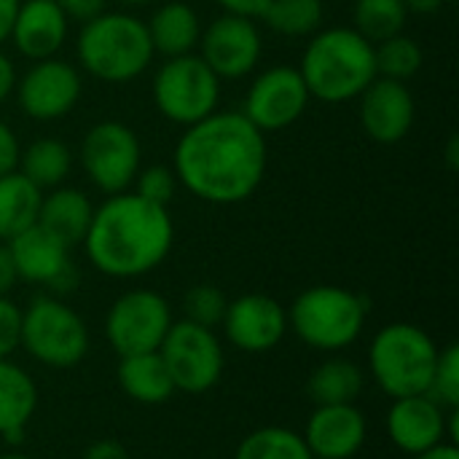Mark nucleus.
Here are the masks:
<instances>
[{
    "instance_id": "1",
    "label": "nucleus",
    "mask_w": 459,
    "mask_h": 459,
    "mask_svg": "<svg viewBox=\"0 0 459 459\" xmlns=\"http://www.w3.org/2000/svg\"><path fill=\"white\" fill-rule=\"evenodd\" d=\"M269 164L266 134L239 110H215L186 126L175 145L178 183L207 204H239L264 183Z\"/></svg>"
},
{
    "instance_id": "2",
    "label": "nucleus",
    "mask_w": 459,
    "mask_h": 459,
    "mask_svg": "<svg viewBox=\"0 0 459 459\" xmlns=\"http://www.w3.org/2000/svg\"><path fill=\"white\" fill-rule=\"evenodd\" d=\"M175 242V223L167 207L153 204L134 191L113 194L94 207L83 237L89 264L113 280H134L159 269Z\"/></svg>"
},
{
    "instance_id": "3",
    "label": "nucleus",
    "mask_w": 459,
    "mask_h": 459,
    "mask_svg": "<svg viewBox=\"0 0 459 459\" xmlns=\"http://www.w3.org/2000/svg\"><path fill=\"white\" fill-rule=\"evenodd\" d=\"M299 73L315 100L331 105L358 100L379 75L374 43L352 27L317 30L301 54Z\"/></svg>"
},
{
    "instance_id": "4",
    "label": "nucleus",
    "mask_w": 459,
    "mask_h": 459,
    "mask_svg": "<svg viewBox=\"0 0 459 459\" xmlns=\"http://www.w3.org/2000/svg\"><path fill=\"white\" fill-rule=\"evenodd\" d=\"M75 54L78 65L102 83H129L156 56L145 22L129 11H102L81 24Z\"/></svg>"
},
{
    "instance_id": "5",
    "label": "nucleus",
    "mask_w": 459,
    "mask_h": 459,
    "mask_svg": "<svg viewBox=\"0 0 459 459\" xmlns=\"http://www.w3.org/2000/svg\"><path fill=\"white\" fill-rule=\"evenodd\" d=\"M368 317V301L342 285H315L301 290L288 309V331L317 352L352 347Z\"/></svg>"
},
{
    "instance_id": "6",
    "label": "nucleus",
    "mask_w": 459,
    "mask_h": 459,
    "mask_svg": "<svg viewBox=\"0 0 459 459\" xmlns=\"http://www.w3.org/2000/svg\"><path fill=\"white\" fill-rule=\"evenodd\" d=\"M438 344L414 323H390L368 347V371L387 398H411L430 390Z\"/></svg>"
},
{
    "instance_id": "7",
    "label": "nucleus",
    "mask_w": 459,
    "mask_h": 459,
    "mask_svg": "<svg viewBox=\"0 0 459 459\" xmlns=\"http://www.w3.org/2000/svg\"><path fill=\"white\" fill-rule=\"evenodd\" d=\"M89 325L59 296H35L22 309L19 347L46 368H73L89 355Z\"/></svg>"
},
{
    "instance_id": "8",
    "label": "nucleus",
    "mask_w": 459,
    "mask_h": 459,
    "mask_svg": "<svg viewBox=\"0 0 459 459\" xmlns=\"http://www.w3.org/2000/svg\"><path fill=\"white\" fill-rule=\"evenodd\" d=\"M156 110L178 124L194 126L221 105V78L199 54L169 56L153 75Z\"/></svg>"
},
{
    "instance_id": "9",
    "label": "nucleus",
    "mask_w": 459,
    "mask_h": 459,
    "mask_svg": "<svg viewBox=\"0 0 459 459\" xmlns=\"http://www.w3.org/2000/svg\"><path fill=\"white\" fill-rule=\"evenodd\" d=\"M159 355L172 377L175 393L186 395L210 393L221 382L226 368V355L218 333L186 317L172 323L159 347Z\"/></svg>"
},
{
    "instance_id": "10",
    "label": "nucleus",
    "mask_w": 459,
    "mask_h": 459,
    "mask_svg": "<svg viewBox=\"0 0 459 459\" xmlns=\"http://www.w3.org/2000/svg\"><path fill=\"white\" fill-rule=\"evenodd\" d=\"M169 301L148 288L121 293L105 315V339L118 358L156 352L172 328Z\"/></svg>"
},
{
    "instance_id": "11",
    "label": "nucleus",
    "mask_w": 459,
    "mask_h": 459,
    "mask_svg": "<svg viewBox=\"0 0 459 459\" xmlns=\"http://www.w3.org/2000/svg\"><path fill=\"white\" fill-rule=\"evenodd\" d=\"M78 159L89 183L102 194L113 196L134 186L143 153L132 126L121 121H100L83 134Z\"/></svg>"
},
{
    "instance_id": "12",
    "label": "nucleus",
    "mask_w": 459,
    "mask_h": 459,
    "mask_svg": "<svg viewBox=\"0 0 459 459\" xmlns=\"http://www.w3.org/2000/svg\"><path fill=\"white\" fill-rule=\"evenodd\" d=\"M312 94L299 73V67L274 65L255 75L247 89L242 116L264 134L293 126L309 108Z\"/></svg>"
},
{
    "instance_id": "13",
    "label": "nucleus",
    "mask_w": 459,
    "mask_h": 459,
    "mask_svg": "<svg viewBox=\"0 0 459 459\" xmlns=\"http://www.w3.org/2000/svg\"><path fill=\"white\" fill-rule=\"evenodd\" d=\"M264 54V38L255 19L221 13L202 27L199 56L221 81H237L250 75Z\"/></svg>"
},
{
    "instance_id": "14",
    "label": "nucleus",
    "mask_w": 459,
    "mask_h": 459,
    "mask_svg": "<svg viewBox=\"0 0 459 459\" xmlns=\"http://www.w3.org/2000/svg\"><path fill=\"white\" fill-rule=\"evenodd\" d=\"M81 73L59 59H40L32 62L30 70L16 78V102L22 113L32 121H56L65 118L81 100Z\"/></svg>"
},
{
    "instance_id": "15",
    "label": "nucleus",
    "mask_w": 459,
    "mask_h": 459,
    "mask_svg": "<svg viewBox=\"0 0 459 459\" xmlns=\"http://www.w3.org/2000/svg\"><path fill=\"white\" fill-rule=\"evenodd\" d=\"M16 266V277L30 285H43L59 296L75 290L78 272L70 261V247L43 231L38 223L5 242Z\"/></svg>"
},
{
    "instance_id": "16",
    "label": "nucleus",
    "mask_w": 459,
    "mask_h": 459,
    "mask_svg": "<svg viewBox=\"0 0 459 459\" xmlns=\"http://www.w3.org/2000/svg\"><path fill=\"white\" fill-rule=\"evenodd\" d=\"M223 333L231 347L258 355L274 350L288 333V309L266 293H245L229 301Z\"/></svg>"
},
{
    "instance_id": "17",
    "label": "nucleus",
    "mask_w": 459,
    "mask_h": 459,
    "mask_svg": "<svg viewBox=\"0 0 459 459\" xmlns=\"http://www.w3.org/2000/svg\"><path fill=\"white\" fill-rule=\"evenodd\" d=\"M455 411V409H452ZM449 409H444L428 393L411 398H395L385 430L395 449L409 457L436 449L438 444H449Z\"/></svg>"
},
{
    "instance_id": "18",
    "label": "nucleus",
    "mask_w": 459,
    "mask_h": 459,
    "mask_svg": "<svg viewBox=\"0 0 459 459\" xmlns=\"http://www.w3.org/2000/svg\"><path fill=\"white\" fill-rule=\"evenodd\" d=\"M358 100L360 126L374 143L393 145L411 132L417 118V102L403 81L377 75Z\"/></svg>"
},
{
    "instance_id": "19",
    "label": "nucleus",
    "mask_w": 459,
    "mask_h": 459,
    "mask_svg": "<svg viewBox=\"0 0 459 459\" xmlns=\"http://www.w3.org/2000/svg\"><path fill=\"white\" fill-rule=\"evenodd\" d=\"M307 449L317 459H352L360 455L368 438L366 414L355 403L315 406L304 433Z\"/></svg>"
},
{
    "instance_id": "20",
    "label": "nucleus",
    "mask_w": 459,
    "mask_h": 459,
    "mask_svg": "<svg viewBox=\"0 0 459 459\" xmlns=\"http://www.w3.org/2000/svg\"><path fill=\"white\" fill-rule=\"evenodd\" d=\"M67 32L70 19L54 0H24L19 3L8 40L24 59L40 62L59 54V48L67 40Z\"/></svg>"
},
{
    "instance_id": "21",
    "label": "nucleus",
    "mask_w": 459,
    "mask_h": 459,
    "mask_svg": "<svg viewBox=\"0 0 459 459\" xmlns=\"http://www.w3.org/2000/svg\"><path fill=\"white\" fill-rule=\"evenodd\" d=\"M38 409L35 379L13 360H0V438L8 446L24 444V433Z\"/></svg>"
},
{
    "instance_id": "22",
    "label": "nucleus",
    "mask_w": 459,
    "mask_h": 459,
    "mask_svg": "<svg viewBox=\"0 0 459 459\" xmlns=\"http://www.w3.org/2000/svg\"><path fill=\"white\" fill-rule=\"evenodd\" d=\"M91 218H94V204L78 188L56 186L48 194H43V199H40L38 226L43 231H48L51 237H56L70 250L83 245V237L91 226Z\"/></svg>"
},
{
    "instance_id": "23",
    "label": "nucleus",
    "mask_w": 459,
    "mask_h": 459,
    "mask_svg": "<svg viewBox=\"0 0 459 459\" xmlns=\"http://www.w3.org/2000/svg\"><path fill=\"white\" fill-rule=\"evenodd\" d=\"M153 51L161 54L164 59L169 56H183V54H194L199 48V38H202V19L199 13L180 0H169L164 5H159L151 16V22H145Z\"/></svg>"
},
{
    "instance_id": "24",
    "label": "nucleus",
    "mask_w": 459,
    "mask_h": 459,
    "mask_svg": "<svg viewBox=\"0 0 459 459\" xmlns=\"http://www.w3.org/2000/svg\"><path fill=\"white\" fill-rule=\"evenodd\" d=\"M116 379H118V387L124 390V395L143 406H161L175 395L172 377H169L159 350L118 358Z\"/></svg>"
},
{
    "instance_id": "25",
    "label": "nucleus",
    "mask_w": 459,
    "mask_h": 459,
    "mask_svg": "<svg viewBox=\"0 0 459 459\" xmlns=\"http://www.w3.org/2000/svg\"><path fill=\"white\" fill-rule=\"evenodd\" d=\"M366 387V371L350 358L323 360L307 382V395L315 406L355 403Z\"/></svg>"
},
{
    "instance_id": "26",
    "label": "nucleus",
    "mask_w": 459,
    "mask_h": 459,
    "mask_svg": "<svg viewBox=\"0 0 459 459\" xmlns=\"http://www.w3.org/2000/svg\"><path fill=\"white\" fill-rule=\"evenodd\" d=\"M43 191L19 169L0 175V242H11L38 223Z\"/></svg>"
},
{
    "instance_id": "27",
    "label": "nucleus",
    "mask_w": 459,
    "mask_h": 459,
    "mask_svg": "<svg viewBox=\"0 0 459 459\" xmlns=\"http://www.w3.org/2000/svg\"><path fill=\"white\" fill-rule=\"evenodd\" d=\"M16 169L40 191H51L67 180L73 169V151L56 137H38L19 151Z\"/></svg>"
},
{
    "instance_id": "28",
    "label": "nucleus",
    "mask_w": 459,
    "mask_h": 459,
    "mask_svg": "<svg viewBox=\"0 0 459 459\" xmlns=\"http://www.w3.org/2000/svg\"><path fill=\"white\" fill-rule=\"evenodd\" d=\"M261 19L277 35L312 38L317 30H323L325 5L323 0H272Z\"/></svg>"
},
{
    "instance_id": "29",
    "label": "nucleus",
    "mask_w": 459,
    "mask_h": 459,
    "mask_svg": "<svg viewBox=\"0 0 459 459\" xmlns=\"http://www.w3.org/2000/svg\"><path fill=\"white\" fill-rule=\"evenodd\" d=\"M409 19L403 0H355L352 5V30H358L368 43H382L393 35H401Z\"/></svg>"
},
{
    "instance_id": "30",
    "label": "nucleus",
    "mask_w": 459,
    "mask_h": 459,
    "mask_svg": "<svg viewBox=\"0 0 459 459\" xmlns=\"http://www.w3.org/2000/svg\"><path fill=\"white\" fill-rule=\"evenodd\" d=\"M234 459H315L307 449L301 433L269 425L245 436L234 452Z\"/></svg>"
},
{
    "instance_id": "31",
    "label": "nucleus",
    "mask_w": 459,
    "mask_h": 459,
    "mask_svg": "<svg viewBox=\"0 0 459 459\" xmlns=\"http://www.w3.org/2000/svg\"><path fill=\"white\" fill-rule=\"evenodd\" d=\"M374 56H377V73L382 78H393V81H409L411 75L420 73L422 67V48L414 38L409 35H393L382 43L374 46Z\"/></svg>"
},
{
    "instance_id": "32",
    "label": "nucleus",
    "mask_w": 459,
    "mask_h": 459,
    "mask_svg": "<svg viewBox=\"0 0 459 459\" xmlns=\"http://www.w3.org/2000/svg\"><path fill=\"white\" fill-rule=\"evenodd\" d=\"M226 307H229L226 293L218 285H207V282L188 288V293L183 299L186 320H191L196 325H204V328H212V331L223 323Z\"/></svg>"
},
{
    "instance_id": "33",
    "label": "nucleus",
    "mask_w": 459,
    "mask_h": 459,
    "mask_svg": "<svg viewBox=\"0 0 459 459\" xmlns=\"http://www.w3.org/2000/svg\"><path fill=\"white\" fill-rule=\"evenodd\" d=\"M430 398H436L444 409H459V347L449 344L438 350L436 371L430 379Z\"/></svg>"
},
{
    "instance_id": "34",
    "label": "nucleus",
    "mask_w": 459,
    "mask_h": 459,
    "mask_svg": "<svg viewBox=\"0 0 459 459\" xmlns=\"http://www.w3.org/2000/svg\"><path fill=\"white\" fill-rule=\"evenodd\" d=\"M178 178L172 172V167H164V164H153L148 169H140L137 178H134V194L153 202V204H161L167 207L178 191Z\"/></svg>"
},
{
    "instance_id": "35",
    "label": "nucleus",
    "mask_w": 459,
    "mask_h": 459,
    "mask_svg": "<svg viewBox=\"0 0 459 459\" xmlns=\"http://www.w3.org/2000/svg\"><path fill=\"white\" fill-rule=\"evenodd\" d=\"M19 325L22 309L8 296H0V360L19 347Z\"/></svg>"
},
{
    "instance_id": "36",
    "label": "nucleus",
    "mask_w": 459,
    "mask_h": 459,
    "mask_svg": "<svg viewBox=\"0 0 459 459\" xmlns=\"http://www.w3.org/2000/svg\"><path fill=\"white\" fill-rule=\"evenodd\" d=\"M54 3L62 8V13H65L70 22H81V24L91 22V19L100 16L102 11H108V8H105L108 0H54Z\"/></svg>"
},
{
    "instance_id": "37",
    "label": "nucleus",
    "mask_w": 459,
    "mask_h": 459,
    "mask_svg": "<svg viewBox=\"0 0 459 459\" xmlns=\"http://www.w3.org/2000/svg\"><path fill=\"white\" fill-rule=\"evenodd\" d=\"M19 140L16 134L8 129L5 121H0V175L5 172H13L16 164H19Z\"/></svg>"
},
{
    "instance_id": "38",
    "label": "nucleus",
    "mask_w": 459,
    "mask_h": 459,
    "mask_svg": "<svg viewBox=\"0 0 459 459\" xmlns=\"http://www.w3.org/2000/svg\"><path fill=\"white\" fill-rule=\"evenodd\" d=\"M215 3L223 8V13H234V16H245V19H261L272 0H215Z\"/></svg>"
},
{
    "instance_id": "39",
    "label": "nucleus",
    "mask_w": 459,
    "mask_h": 459,
    "mask_svg": "<svg viewBox=\"0 0 459 459\" xmlns=\"http://www.w3.org/2000/svg\"><path fill=\"white\" fill-rule=\"evenodd\" d=\"M81 459H129V452L118 441L102 438V441H94Z\"/></svg>"
},
{
    "instance_id": "40",
    "label": "nucleus",
    "mask_w": 459,
    "mask_h": 459,
    "mask_svg": "<svg viewBox=\"0 0 459 459\" xmlns=\"http://www.w3.org/2000/svg\"><path fill=\"white\" fill-rule=\"evenodd\" d=\"M16 282H19V277H16V266H13L11 250H8L5 242H0V296H8Z\"/></svg>"
},
{
    "instance_id": "41",
    "label": "nucleus",
    "mask_w": 459,
    "mask_h": 459,
    "mask_svg": "<svg viewBox=\"0 0 459 459\" xmlns=\"http://www.w3.org/2000/svg\"><path fill=\"white\" fill-rule=\"evenodd\" d=\"M13 89H16V67H13V62L0 51V105L13 94Z\"/></svg>"
},
{
    "instance_id": "42",
    "label": "nucleus",
    "mask_w": 459,
    "mask_h": 459,
    "mask_svg": "<svg viewBox=\"0 0 459 459\" xmlns=\"http://www.w3.org/2000/svg\"><path fill=\"white\" fill-rule=\"evenodd\" d=\"M16 11H19V0H0V46L11 38Z\"/></svg>"
},
{
    "instance_id": "43",
    "label": "nucleus",
    "mask_w": 459,
    "mask_h": 459,
    "mask_svg": "<svg viewBox=\"0 0 459 459\" xmlns=\"http://www.w3.org/2000/svg\"><path fill=\"white\" fill-rule=\"evenodd\" d=\"M414 459H459V446L457 444H438L436 449L422 452Z\"/></svg>"
},
{
    "instance_id": "44",
    "label": "nucleus",
    "mask_w": 459,
    "mask_h": 459,
    "mask_svg": "<svg viewBox=\"0 0 459 459\" xmlns=\"http://www.w3.org/2000/svg\"><path fill=\"white\" fill-rule=\"evenodd\" d=\"M409 13H436L444 3L449 0H403Z\"/></svg>"
},
{
    "instance_id": "45",
    "label": "nucleus",
    "mask_w": 459,
    "mask_h": 459,
    "mask_svg": "<svg viewBox=\"0 0 459 459\" xmlns=\"http://www.w3.org/2000/svg\"><path fill=\"white\" fill-rule=\"evenodd\" d=\"M446 161H449V169H457L459 167V140L452 137L449 145H446Z\"/></svg>"
},
{
    "instance_id": "46",
    "label": "nucleus",
    "mask_w": 459,
    "mask_h": 459,
    "mask_svg": "<svg viewBox=\"0 0 459 459\" xmlns=\"http://www.w3.org/2000/svg\"><path fill=\"white\" fill-rule=\"evenodd\" d=\"M116 3H121L124 8H143V5H151L153 0H116Z\"/></svg>"
},
{
    "instance_id": "47",
    "label": "nucleus",
    "mask_w": 459,
    "mask_h": 459,
    "mask_svg": "<svg viewBox=\"0 0 459 459\" xmlns=\"http://www.w3.org/2000/svg\"><path fill=\"white\" fill-rule=\"evenodd\" d=\"M0 459H30L27 455H19V452H8V455H0Z\"/></svg>"
},
{
    "instance_id": "48",
    "label": "nucleus",
    "mask_w": 459,
    "mask_h": 459,
    "mask_svg": "<svg viewBox=\"0 0 459 459\" xmlns=\"http://www.w3.org/2000/svg\"><path fill=\"white\" fill-rule=\"evenodd\" d=\"M19 3H24V0H19Z\"/></svg>"
},
{
    "instance_id": "49",
    "label": "nucleus",
    "mask_w": 459,
    "mask_h": 459,
    "mask_svg": "<svg viewBox=\"0 0 459 459\" xmlns=\"http://www.w3.org/2000/svg\"><path fill=\"white\" fill-rule=\"evenodd\" d=\"M315 459H317V457H315Z\"/></svg>"
}]
</instances>
